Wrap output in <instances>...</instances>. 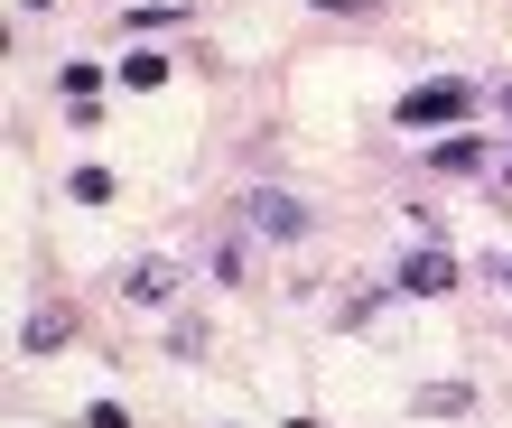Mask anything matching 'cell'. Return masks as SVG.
I'll return each instance as SVG.
<instances>
[{
  "label": "cell",
  "instance_id": "obj_1",
  "mask_svg": "<svg viewBox=\"0 0 512 428\" xmlns=\"http://www.w3.org/2000/svg\"><path fill=\"white\" fill-rule=\"evenodd\" d=\"M243 224H252V233H270V242H298V233L317 224V214L298 205L289 187H243Z\"/></svg>",
  "mask_w": 512,
  "mask_h": 428
},
{
  "label": "cell",
  "instance_id": "obj_2",
  "mask_svg": "<svg viewBox=\"0 0 512 428\" xmlns=\"http://www.w3.org/2000/svg\"><path fill=\"white\" fill-rule=\"evenodd\" d=\"M466 103H475V84L438 75V84H419V94H401V121H410V131H438V121H457Z\"/></svg>",
  "mask_w": 512,
  "mask_h": 428
},
{
  "label": "cell",
  "instance_id": "obj_3",
  "mask_svg": "<svg viewBox=\"0 0 512 428\" xmlns=\"http://www.w3.org/2000/svg\"><path fill=\"white\" fill-rule=\"evenodd\" d=\"M122 298H131V308H168V298H177V261L168 252H140L122 270Z\"/></svg>",
  "mask_w": 512,
  "mask_h": 428
},
{
  "label": "cell",
  "instance_id": "obj_4",
  "mask_svg": "<svg viewBox=\"0 0 512 428\" xmlns=\"http://www.w3.org/2000/svg\"><path fill=\"white\" fill-rule=\"evenodd\" d=\"M401 289H410V298H447V289H457V252H438V242H419V252L401 261Z\"/></svg>",
  "mask_w": 512,
  "mask_h": 428
},
{
  "label": "cell",
  "instance_id": "obj_5",
  "mask_svg": "<svg viewBox=\"0 0 512 428\" xmlns=\"http://www.w3.org/2000/svg\"><path fill=\"white\" fill-rule=\"evenodd\" d=\"M429 168H438V177H494V149L475 140V131H447V140L429 149Z\"/></svg>",
  "mask_w": 512,
  "mask_h": 428
},
{
  "label": "cell",
  "instance_id": "obj_6",
  "mask_svg": "<svg viewBox=\"0 0 512 428\" xmlns=\"http://www.w3.org/2000/svg\"><path fill=\"white\" fill-rule=\"evenodd\" d=\"M66 335H75V317H66V308H38V317L19 326V354H56Z\"/></svg>",
  "mask_w": 512,
  "mask_h": 428
},
{
  "label": "cell",
  "instance_id": "obj_7",
  "mask_svg": "<svg viewBox=\"0 0 512 428\" xmlns=\"http://www.w3.org/2000/svg\"><path fill=\"white\" fill-rule=\"evenodd\" d=\"M122 84H131V94H159V84H168V56L131 47V56H122Z\"/></svg>",
  "mask_w": 512,
  "mask_h": 428
},
{
  "label": "cell",
  "instance_id": "obj_8",
  "mask_svg": "<svg viewBox=\"0 0 512 428\" xmlns=\"http://www.w3.org/2000/svg\"><path fill=\"white\" fill-rule=\"evenodd\" d=\"M419 410H429V419H457V410H475V391L466 382H429V391H419Z\"/></svg>",
  "mask_w": 512,
  "mask_h": 428
},
{
  "label": "cell",
  "instance_id": "obj_9",
  "mask_svg": "<svg viewBox=\"0 0 512 428\" xmlns=\"http://www.w3.org/2000/svg\"><path fill=\"white\" fill-rule=\"evenodd\" d=\"M66 196H75V205H112V168H75Z\"/></svg>",
  "mask_w": 512,
  "mask_h": 428
},
{
  "label": "cell",
  "instance_id": "obj_10",
  "mask_svg": "<svg viewBox=\"0 0 512 428\" xmlns=\"http://www.w3.org/2000/svg\"><path fill=\"white\" fill-rule=\"evenodd\" d=\"M131 28H140V38H159V28H177V0H140V10H131Z\"/></svg>",
  "mask_w": 512,
  "mask_h": 428
},
{
  "label": "cell",
  "instance_id": "obj_11",
  "mask_svg": "<svg viewBox=\"0 0 512 428\" xmlns=\"http://www.w3.org/2000/svg\"><path fill=\"white\" fill-rule=\"evenodd\" d=\"M168 354H205V317H168Z\"/></svg>",
  "mask_w": 512,
  "mask_h": 428
},
{
  "label": "cell",
  "instance_id": "obj_12",
  "mask_svg": "<svg viewBox=\"0 0 512 428\" xmlns=\"http://www.w3.org/2000/svg\"><path fill=\"white\" fill-rule=\"evenodd\" d=\"M84 428H131V410H112V401H94V410H84Z\"/></svg>",
  "mask_w": 512,
  "mask_h": 428
},
{
  "label": "cell",
  "instance_id": "obj_13",
  "mask_svg": "<svg viewBox=\"0 0 512 428\" xmlns=\"http://www.w3.org/2000/svg\"><path fill=\"white\" fill-rule=\"evenodd\" d=\"M317 10H336V19H364V10H373V0H317Z\"/></svg>",
  "mask_w": 512,
  "mask_h": 428
},
{
  "label": "cell",
  "instance_id": "obj_14",
  "mask_svg": "<svg viewBox=\"0 0 512 428\" xmlns=\"http://www.w3.org/2000/svg\"><path fill=\"white\" fill-rule=\"evenodd\" d=\"M494 187H512V149H503V159H494Z\"/></svg>",
  "mask_w": 512,
  "mask_h": 428
},
{
  "label": "cell",
  "instance_id": "obj_15",
  "mask_svg": "<svg viewBox=\"0 0 512 428\" xmlns=\"http://www.w3.org/2000/svg\"><path fill=\"white\" fill-rule=\"evenodd\" d=\"M503 121H512V84H503Z\"/></svg>",
  "mask_w": 512,
  "mask_h": 428
},
{
  "label": "cell",
  "instance_id": "obj_16",
  "mask_svg": "<svg viewBox=\"0 0 512 428\" xmlns=\"http://www.w3.org/2000/svg\"><path fill=\"white\" fill-rule=\"evenodd\" d=\"M503 280H512V261H503Z\"/></svg>",
  "mask_w": 512,
  "mask_h": 428
}]
</instances>
